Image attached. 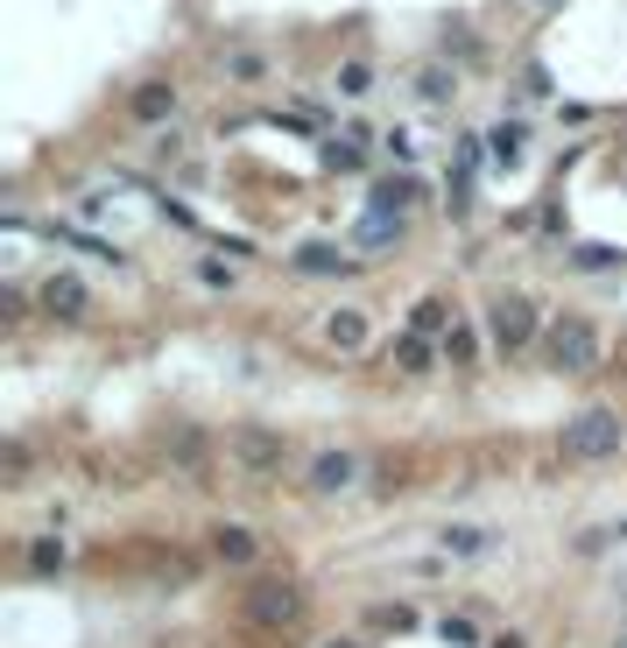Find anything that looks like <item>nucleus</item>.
<instances>
[{
  "mask_svg": "<svg viewBox=\"0 0 627 648\" xmlns=\"http://www.w3.org/2000/svg\"><path fill=\"white\" fill-rule=\"evenodd\" d=\"M620 445H627V424H620L614 409H578L572 424L557 430V451L572 466H599V459H614Z\"/></svg>",
  "mask_w": 627,
  "mask_h": 648,
  "instance_id": "f257e3e1",
  "label": "nucleus"
},
{
  "mask_svg": "<svg viewBox=\"0 0 627 648\" xmlns=\"http://www.w3.org/2000/svg\"><path fill=\"white\" fill-rule=\"evenodd\" d=\"M226 466L240 472V480H282V466H290V437L269 430V424H240L226 437Z\"/></svg>",
  "mask_w": 627,
  "mask_h": 648,
  "instance_id": "f03ea898",
  "label": "nucleus"
},
{
  "mask_svg": "<svg viewBox=\"0 0 627 648\" xmlns=\"http://www.w3.org/2000/svg\"><path fill=\"white\" fill-rule=\"evenodd\" d=\"M240 620L261 627V635H282V627L303 620V585L296 578H254L240 593Z\"/></svg>",
  "mask_w": 627,
  "mask_h": 648,
  "instance_id": "7ed1b4c3",
  "label": "nucleus"
},
{
  "mask_svg": "<svg viewBox=\"0 0 627 648\" xmlns=\"http://www.w3.org/2000/svg\"><path fill=\"white\" fill-rule=\"evenodd\" d=\"M543 332H550V324L536 317V303H529L522 290H501V296L487 303V338H493L501 353H529Z\"/></svg>",
  "mask_w": 627,
  "mask_h": 648,
  "instance_id": "20e7f679",
  "label": "nucleus"
},
{
  "mask_svg": "<svg viewBox=\"0 0 627 648\" xmlns=\"http://www.w3.org/2000/svg\"><path fill=\"white\" fill-rule=\"evenodd\" d=\"M543 359H550L557 374H593V367H599V332H593L585 317H557V324L543 332Z\"/></svg>",
  "mask_w": 627,
  "mask_h": 648,
  "instance_id": "39448f33",
  "label": "nucleus"
},
{
  "mask_svg": "<svg viewBox=\"0 0 627 648\" xmlns=\"http://www.w3.org/2000/svg\"><path fill=\"white\" fill-rule=\"evenodd\" d=\"M35 303H43V311H50V317H64V324H79V317L92 311V290H85V282H79V275H71V269H56V275L43 282V290H35Z\"/></svg>",
  "mask_w": 627,
  "mask_h": 648,
  "instance_id": "423d86ee",
  "label": "nucleus"
},
{
  "mask_svg": "<svg viewBox=\"0 0 627 648\" xmlns=\"http://www.w3.org/2000/svg\"><path fill=\"white\" fill-rule=\"evenodd\" d=\"M169 466H177L191 487H205V480H212V437H205L198 424H184L177 437H169Z\"/></svg>",
  "mask_w": 627,
  "mask_h": 648,
  "instance_id": "0eeeda50",
  "label": "nucleus"
},
{
  "mask_svg": "<svg viewBox=\"0 0 627 648\" xmlns=\"http://www.w3.org/2000/svg\"><path fill=\"white\" fill-rule=\"evenodd\" d=\"M205 550H212L219 564H233V571L261 564V536H254L247 522H212V543H205Z\"/></svg>",
  "mask_w": 627,
  "mask_h": 648,
  "instance_id": "6e6552de",
  "label": "nucleus"
},
{
  "mask_svg": "<svg viewBox=\"0 0 627 648\" xmlns=\"http://www.w3.org/2000/svg\"><path fill=\"white\" fill-rule=\"evenodd\" d=\"M359 487V459L353 451H317L311 459V493H353Z\"/></svg>",
  "mask_w": 627,
  "mask_h": 648,
  "instance_id": "1a4fd4ad",
  "label": "nucleus"
},
{
  "mask_svg": "<svg viewBox=\"0 0 627 648\" xmlns=\"http://www.w3.org/2000/svg\"><path fill=\"white\" fill-rule=\"evenodd\" d=\"M359 261L346 254V247H325V240H311V247H296V275H353Z\"/></svg>",
  "mask_w": 627,
  "mask_h": 648,
  "instance_id": "9d476101",
  "label": "nucleus"
},
{
  "mask_svg": "<svg viewBox=\"0 0 627 648\" xmlns=\"http://www.w3.org/2000/svg\"><path fill=\"white\" fill-rule=\"evenodd\" d=\"M437 543H445V557H487L493 529H480V522H445V529H437Z\"/></svg>",
  "mask_w": 627,
  "mask_h": 648,
  "instance_id": "9b49d317",
  "label": "nucleus"
},
{
  "mask_svg": "<svg viewBox=\"0 0 627 648\" xmlns=\"http://www.w3.org/2000/svg\"><path fill=\"white\" fill-rule=\"evenodd\" d=\"M487 156H493V169H515V163L529 156V127H522V121L487 127Z\"/></svg>",
  "mask_w": 627,
  "mask_h": 648,
  "instance_id": "f8f14e48",
  "label": "nucleus"
},
{
  "mask_svg": "<svg viewBox=\"0 0 627 648\" xmlns=\"http://www.w3.org/2000/svg\"><path fill=\"white\" fill-rule=\"evenodd\" d=\"M127 113H135V121H148V127H156V121H169V113H177V85L148 79V85L135 92V100H127Z\"/></svg>",
  "mask_w": 627,
  "mask_h": 648,
  "instance_id": "ddd939ff",
  "label": "nucleus"
},
{
  "mask_svg": "<svg viewBox=\"0 0 627 648\" xmlns=\"http://www.w3.org/2000/svg\"><path fill=\"white\" fill-rule=\"evenodd\" d=\"M430 359H437V346H430L424 332H403V338L388 346V367H395V374H430Z\"/></svg>",
  "mask_w": 627,
  "mask_h": 648,
  "instance_id": "4468645a",
  "label": "nucleus"
},
{
  "mask_svg": "<svg viewBox=\"0 0 627 648\" xmlns=\"http://www.w3.org/2000/svg\"><path fill=\"white\" fill-rule=\"evenodd\" d=\"M416 198H424V184H416L409 169H403V177H382V184H374V212H395V219H403Z\"/></svg>",
  "mask_w": 627,
  "mask_h": 648,
  "instance_id": "2eb2a0df",
  "label": "nucleus"
},
{
  "mask_svg": "<svg viewBox=\"0 0 627 648\" xmlns=\"http://www.w3.org/2000/svg\"><path fill=\"white\" fill-rule=\"evenodd\" d=\"M325 346L367 353V317H359V311H332V317H325Z\"/></svg>",
  "mask_w": 627,
  "mask_h": 648,
  "instance_id": "dca6fc26",
  "label": "nucleus"
},
{
  "mask_svg": "<svg viewBox=\"0 0 627 648\" xmlns=\"http://www.w3.org/2000/svg\"><path fill=\"white\" fill-rule=\"evenodd\" d=\"M451 324H459V317H451V303H445V296H424V303L409 311V332H424V338H445Z\"/></svg>",
  "mask_w": 627,
  "mask_h": 648,
  "instance_id": "f3484780",
  "label": "nucleus"
},
{
  "mask_svg": "<svg viewBox=\"0 0 627 648\" xmlns=\"http://www.w3.org/2000/svg\"><path fill=\"white\" fill-rule=\"evenodd\" d=\"M325 163L332 169H359L367 163V135H359V127H338V135L325 142Z\"/></svg>",
  "mask_w": 627,
  "mask_h": 648,
  "instance_id": "a211bd4d",
  "label": "nucleus"
},
{
  "mask_svg": "<svg viewBox=\"0 0 627 648\" xmlns=\"http://www.w3.org/2000/svg\"><path fill=\"white\" fill-rule=\"evenodd\" d=\"M445 359L451 367H480V332H472V324H451L445 332Z\"/></svg>",
  "mask_w": 627,
  "mask_h": 648,
  "instance_id": "6ab92c4d",
  "label": "nucleus"
},
{
  "mask_svg": "<svg viewBox=\"0 0 627 648\" xmlns=\"http://www.w3.org/2000/svg\"><path fill=\"white\" fill-rule=\"evenodd\" d=\"M71 564V543L64 536H35L29 543V571H43V578H50V571H64Z\"/></svg>",
  "mask_w": 627,
  "mask_h": 648,
  "instance_id": "aec40b11",
  "label": "nucleus"
},
{
  "mask_svg": "<svg viewBox=\"0 0 627 648\" xmlns=\"http://www.w3.org/2000/svg\"><path fill=\"white\" fill-rule=\"evenodd\" d=\"M437 641H445V648H480V627H472L466 614H445V620H437Z\"/></svg>",
  "mask_w": 627,
  "mask_h": 648,
  "instance_id": "412c9836",
  "label": "nucleus"
},
{
  "mask_svg": "<svg viewBox=\"0 0 627 648\" xmlns=\"http://www.w3.org/2000/svg\"><path fill=\"white\" fill-rule=\"evenodd\" d=\"M416 92H424V100H430V106H445V100H451V92H459V79H451V71H445V64H430V71H424V79H416Z\"/></svg>",
  "mask_w": 627,
  "mask_h": 648,
  "instance_id": "4be33fe9",
  "label": "nucleus"
},
{
  "mask_svg": "<svg viewBox=\"0 0 627 648\" xmlns=\"http://www.w3.org/2000/svg\"><path fill=\"white\" fill-rule=\"evenodd\" d=\"M338 92H346V100H367V92H374V71L359 64V56H353V64H338Z\"/></svg>",
  "mask_w": 627,
  "mask_h": 648,
  "instance_id": "5701e85b",
  "label": "nucleus"
},
{
  "mask_svg": "<svg viewBox=\"0 0 627 648\" xmlns=\"http://www.w3.org/2000/svg\"><path fill=\"white\" fill-rule=\"evenodd\" d=\"M395 233H403V219H395V212H374L367 226H359V240H367V247H388Z\"/></svg>",
  "mask_w": 627,
  "mask_h": 648,
  "instance_id": "b1692460",
  "label": "nucleus"
},
{
  "mask_svg": "<svg viewBox=\"0 0 627 648\" xmlns=\"http://www.w3.org/2000/svg\"><path fill=\"white\" fill-rule=\"evenodd\" d=\"M382 142H388V156H395V163H403V169L416 163V135H403V127H395V135H382Z\"/></svg>",
  "mask_w": 627,
  "mask_h": 648,
  "instance_id": "393cba45",
  "label": "nucleus"
},
{
  "mask_svg": "<svg viewBox=\"0 0 627 648\" xmlns=\"http://www.w3.org/2000/svg\"><path fill=\"white\" fill-rule=\"evenodd\" d=\"M198 275L212 282V290H233V269H226V261H198Z\"/></svg>",
  "mask_w": 627,
  "mask_h": 648,
  "instance_id": "a878e982",
  "label": "nucleus"
},
{
  "mask_svg": "<svg viewBox=\"0 0 627 648\" xmlns=\"http://www.w3.org/2000/svg\"><path fill=\"white\" fill-rule=\"evenodd\" d=\"M261 71H269V64H261L254 50H240V56H233V79H261Z\"/></svg>",
  "mask_w": 627,
  "mask_h": 648,
  "instance_id": "bb28decb",
  "label": "nucleus"
},
{
  "mask_svg": "<svg viewBox=\"0 0 627 648\" xmlns=\"http://www.w3.org/2000/svg\"><path fill=\"white\" fill-rule=\"evenodd\" d=\"M487 648H529V641H522V635H493Z\"/></svg>",
  "mask_w": 627,
  "mask_h": 648,
  "instance_id": "cd10ccee",
  "label": "nucleus"
},
{
  "mask_svg": "<svg viewBox=\"0 0 627 648\" xmlns=\"http://www.w3.org/2000/svg\"><path fill=\"white\" fill-rule=\"evenodd\" d=\"M614 648H627V627H620V635H614Z\"/></svg>",
  "mask_w": 627,
  "mask_h": 648,
  "instance_id": "c85d7f7f",
  "label": "nucleus"
},
{
  "mask_svg": "<svg viewBox=\"0 0 627 648\" xmlns=\"http://www.w3.org/2000/svg\"><path fill=\"white\" fill-rule=\"evenodd\" d=\"M620 543H627V522H620Z\"/></svg>",
  "mask_w": 627,
  "mask_h": 648,
  "instance_id": "c756f323",
  "label": "nucleus"
},
{
  "mask_svg": "<svg viewBox=\"0 0 627 648\" xmlns=\"http://www.w3.org/2000/svg\"><path fill=\"white\" fill-rule=\"evenodd\" d=\"M338 648H353V641H338Z\"/></svg>",
  "mask_w": 627,
  "mask_h": 648,
  "instance_id": "7c9ffc66",
  "label": "nucleus"
}]
</instances>
